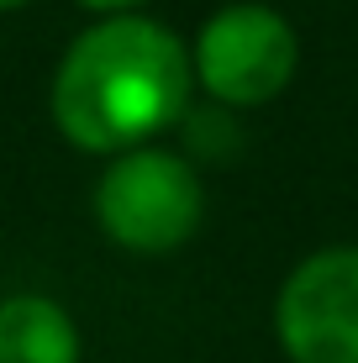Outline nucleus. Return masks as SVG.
<instances>
[{
  "mask_svg": "<svg viewBox=\"0 0 358 363\" xmlns=\"http://www.w3.org/2000/svg\"><path fill=\"white\" fill-rule=\"evenodd\" d=\"M21 6H27V0H0V11H21Z\"/></svg>",
  "mask_w": 358,
  "mask_h": 363,
  "instance_id": "0eeeda50",
  "label": "nucleus"
},
{
  "mask_svg": "<svg viewBox=\"0 0 358 363\" xmlns=\"http://www.w3.org/2000/svg\"><path fill=\"white\" fill-rule=\"evenodd\" d=\"M74 6H84V11H95V16H138V6H147V0H74Z\"/></svg>",
  "mask_w": 358,
  "mask_h": 363,
  "instance_id": "423d86ee",
  "label": "nucleus"
},
{
  "mask_svg": "<svg viewBox=\"0 0 358 363\" xmlns=\"http://www.w3.org/2000/svg\"><path fill=\"white\" fill-rule=\"evenodd\" d=\"M201 174L169 147H132L95 179V221L127 253H174L201 232Z\"/></svg>",
  "mask_w": 358,
  "mask_h": 363,
  "instance_id": "f03ea898",
  "label": "nucleus"
},
{
  "mask_svg": "<svg viewBox=\"0 0 358 363\" xmlns=\"http://www.w3.org/2000/svg\"><path fill=\"white\" fill-rule=\"evenodd\" d=\"M195 90L190 48L153 16H106L69 43L53 74V127L79 153L121 158L184 121Z\"/></svg>",
  "mask_w": 358,
  "mask_h": 363,
  "instance_id": "f257e3e1",
  "label": "nucleus"
},
{
  "mask_svg": "<svg viewBox=\"0 0 358 363\" xmlns=\"http://www.w3.org/2000/svg\"><path fill=\"white\" fill-rule=\"evenodd\" d=\"M274 337L290 363H358V247H316L285 274Z\"/></svg>",
  "mask_w": 358,
  "mask_h": 363,
  "instance_id": "20e7f679",
  "label": "nucleus"
},
{
  "mask_svg": "<svg viewBox=\"0 0 358 363\" xmlns=\"http://www.w3.org/2000/svg\"><path fill=\"white\" fill-rule=\"evenodd\" d=\"M0 363H79V327L53 295L0 300Z\"/></svg>",
  "mask_w": 358,
  "mask_h": 363,
  "instance_id": "39448f33",
  "label": "nucleus"
},
{
  "mask_svg": "<svg viewBox=\"0 0 358 363\" xmlns=\"http://www.w3.org/2000/svg\"><path fill=\"white\" fill-rule=\"evenodd\" d=\"M195 84L232 111L269 106L285 95L301 64V37H295L290 16L264 0H232V6L211 11L190 43Z\"/></svg>",
  "mask_w": 358,
  "mask_h": 363,
  "instance_id": "7ed1b4c3",
  "label": "nucleus"
}]
</instances>
